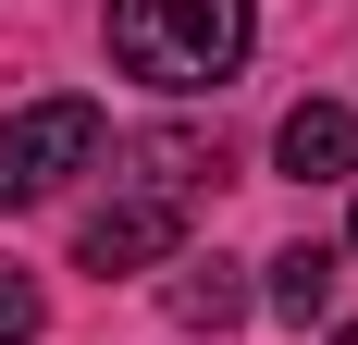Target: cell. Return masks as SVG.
I'll return each mask as SVG.
<instances>
[{
  "label": "cell",
  "mask_w": 358,
  "mask_h": 345,
  "mask_svg": "<svg viewBox=\"0 0 358 345\" xmlns=\"http://www.w3.org/2000/svg\"><path fill=\"white\" fill-rule=\"evenodd\" d=\"M259 37V0H111V62L161 87V99H198L248 62Z\"/></svg>",
  "instance_id": "cell-1"
},
{
  "label": "cell",
  "mask_w": 358,
  "mask_h": 345,
  "mask_svg": "<svg viewBox=\"0 0 358 345\" xmlns=\"http://www.w3.org/2000/svg\"><path fill=\"white\" fill-rule=\"evenodd\" d=\"M99 161H111V124H99V99H25L13 124H0V210L62 198L74 172H99Z\"/></svg>",
  "instance_id": "cell-2"
},
{
  "label": "cell",
  "mask_w": 358,
  "mask_h": 345,
  "mask_svg": "<svg viewBox=\"0 0 358 345\" xmlns=\"http://www.w3.org/2000/svg\"><path fill=\"white\" fill-rule=\"evenodd\" d=\"M185 247V198H161V185H124V172H111V198L87 210V235H74V259H87V272H161V259H173Z\"/></svg>",
  "instance_id": "cell-3"
},
{
  "label": "cell",
  "mask_w": 358,
  "mask_h": 345,
  "mask_svg": "<svg viewBox=\"0 0 358 345\" xmlns=\"http://www.w3.org/2000/svg\"><path fill=\"white\" fill-rule=\"evenodd\" d=\"M272 172L285 185H358V111L346 99H296L272 124Z\"/></svg>",
  "instance_id": "cell-4"
},
{
  "label": "cell",
  "mask_w": 358,
  "mask_h": 345,
  "mask_svg": "<svg viewBox=\"0 0 358 345\" xmlns=\"http://www.w3.org/2000/svg\"><path fill=\"white\" fill-rule=\"evenodd\" d=\"M161 309L185 333H222V321H248V284H235V259H173V296Z\"/></svg>",
  "instance_id": "cell-5"
},
{
  "label": "cell",
  "mask_w": 358,
  "mask_h": 345,
  "mask_svg": "<svg viewBox=\"0 0 358 345\" xmlns=\"http://www.w3.org/2000/svg\"><path fill=\"white\" fill-rule=\"evenodd\" d=\"M259 272H272L259 296H272L285 321H322V309H334V247H322V235H309V247H285V259H259Z\"/></svg>",
  "instance_id": "cell-6"
},
{
  "label": "cell",
  "mask_w": 358,
  "mask_h": 345,
  "mask_svg": "<svg viewBox=\"0 0 358 345\" xmlns=\"http://www.w3.org/2000/svg\"><path fill=\"white\" fill-rule=\"evenodd\" d=\"M37 321H50L37 272H25V259H0V345H37Z\"/></svg>",
  "instance_id": "cell-7"
},
{
  "label": "cell",
  "mask_w": 358,
  "mask_h": 345,
  "mask_svg": "<svg viewBox=\"0 0 358 345\" xmlns=\"http://www.w3.org/2000/svg\"><path fill=\"white\" fill-rule=\"evenodd\" d=\"M334 345H358V321H346V333H334Z\"/></svg>",
  "instance_id": "cell-8"
},
{
  "label": "cell",
  "mask_w": 358,
  "mask_h": 345,
  "mask_svg": "<svg viewBox=\"0 0 358 345\" xmlns=\"http://www.w3.org/2000/svg\"><path fill=\"white\" fill-rule=\"evenodd\" d=\"M346 247H358V222H346Z\"/></svg>",
  "instance_id": "cell-9"
}]
</instances>
